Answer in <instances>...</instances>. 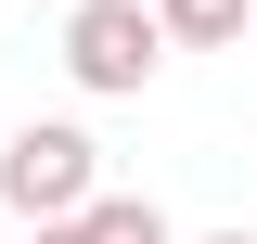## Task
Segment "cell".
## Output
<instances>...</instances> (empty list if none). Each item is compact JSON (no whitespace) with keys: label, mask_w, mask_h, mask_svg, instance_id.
I'll use <instances>...</instances> for the list:
<instances>
[{"label":"cell","mask_w":257,"mask_h":244,"mask_svg":"<svg viewBox=\"0 0 257 244\" xmlns=\"http://www.w3.org/2000/svg\"><path fill=\"white\" fill-rule=\"evenodd\" d=\"M77 231H90V244H180L155 193H90V218H77Z\"/></svg>","instance_id":"277c9868"},{"label":"cell","mask_w":257,"mask_h":244,"mask_svg":"<svg viewBox=\"0 0 257 244\" xmlns=\"http://www.w3.org/2000/svg\"><path fill=\"white\" fill-rule=\"evenodd\" d=\"M26 244H90V231H77V218H52V231H26Z\"/></svg>","instance_id":"5b68a950"},{"label":"cell","mask_w":257,"mask_h":244,"mask_svg":"<svg viewBox=\"0 0 257 244\" xmlns=\"http://www.w3.org/2000/svg\"><path fill=\"white\" fill-rule=\"evenodd\" d=\"M206 244H257V231H244V218H231V231H206Z\"/></svg>","instance_id":"8992f818"},{"label":"cell","mask_w":257,"mask_h":244,"mask_svg":"<svg viewBox=\"0 0 257 244\" xmlns=\"http://www.w3.org/2000/svg\"><path fill=\"white\" fill-rule=\"evenodd\" d=\"M103 193V142L77 116H26L13 142H0V206L26 218V231H52V218H90Z\"/></svg>","instance_id":"6da1fadb"},{"label":"cell","mask_w":257,"mask_h":244,"mask_svg":"<svg viewBox=\"0 0 257 244\" xmlns=\"http://www.w3.org/2000/svg\"><path fill=\"white\" fill-rule=\"evenodd\" d=\"M155 64H167V39H155L142 0H77V13H64V77H77L90 103H142Z\"/></svg>","instance_id":"7a4b0ae2"},{"label":"cell","mask_w":257,"mask_h":244,"mask_svg":"<svg viewBox=\"0 0 257 244\" xmlns=\"http://www.w3.org/2000/svg\"><path fill=\"white\" fill-rule=\"evenodd\" d=\"M142 13L167 52H244V26H257V0H142Z\"/></svg>","instance_id":"3957f363"}]
</instances>
